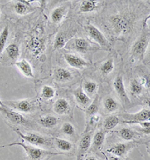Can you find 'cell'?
<instances>
[{
  "mask_svg": "<svg viewBox=\"0 0 150 160\" xmlns=\"http://www.w3.org/2000/svg\"><path fill=\"white\" fill-rule=\"evenodd\" d=\"M12 146L21 147L24 150V151H25L26 158H27V160H49L50 158L53 157V156L59 155L58 152L53 151V150L37 148V147L27 144V143L24 142L22 140L14 141V142L11 143V144L1 146L0 148Z\"/></svg>",
  "mask_w": 150,
  "mask_h": 160,
  "instance_id": "1",
  "label": "cell"
},
{
  "mask_svg": "<svg viewBox=\"0 0 150 160\" xmlns=\"http://www.w3.org/2000/svg\"><path fill=\"white\" fill-rule=\"evenodd\" d=\"M14 132L17 134L22 141L27 144L37 147V148L46 149V150H54L53 144V138L41 135L37 132L23 133L19 128L10 126Z\"/></svg>",
  "mask_w": 150,
  "mask_h": 160,
  "instance_id": "2",
  "label": "cell"
},
{
  "mask_svg": "<svg viewBox=\"0 0 150 160\" xmlns=\"http://www.w3.org/2000/svg\"><path fill=\"white\" fill-rule=\"evenodd\" d=\"M0 113L9 126L18 128V126H21L28 129H32L38 131L37 129H38V127L37 124L33 123L30 120H27L22 113L8 108L6 106H0Z\"/></svg>",
  "mask_w": 150,
  "mask_h": 160,
  "instance_id": "3",
  "label": "cell"
},
{
  "mask_svg": "<svg viewBox=\"0 0 150 160\" xmlns=\"http://www.w3.org/2000/svg\"><path fill=\"white\" fill-rule=\"evenodd\" d=\"M3 105L8 108L14 110L20 113H33L38 109V102L33 98L15 100V101H4Z\"/></svg>",
  "mask_w": 150,
  "mask_h": 160,
  "instance_id": "4",
  "label": "cell"
},
{
  "mask_svg": "<svg viewBox=\"0 0 150 160\" xmlns=\"http://www.w3.org/2000/svg\"><path fill=\"white\" fill-rule=\"evenodd\" d=\"M121 119V123L126 125H138L140 122L148 121L150 118L149 108H143L136 113H119L117 114Z\"/></svg>",
  "mask_w": 150,
  "mask_h": 160,
  "instance_id": "5",
  "label": "cell"
},
{
  "mask_svg": "<svg viewBox=\"0 0 150 160\" xmlns=\"http://www.w3.org/2000/svg\"><path fill=\"white\" fill-rule=\"evenodd\" d=\"M139 144H142L140 142H138V141H129V142L122 141V142L112 144L105 150V152L107 154H110V155L126 159V158H128V155L129 152L133 149L137 148Z\"/></svg>",
  "mask_w": 150,
  "mask_h": 160,
  "instance_id": "6",
  "label": "cell"
},
{
  "mask_svg": "<svg viewBox=\"0 0 150 160\" xmlns=\"http://www.w3.org/2000/svg\"><path fill=\"white\" fill-rule=\"evenodd\" d=\"M111 132L116 133L119 138L121 139L124 142H129V141H138L142 144H146L143 141L145 135H143L138 129L130 127H123L118 130H113Z\"/></svg>",
  "mask_w": 150,
  "mask_h": 160,
  "instance_id": "7",
  "label": "cell"
},
{
  "mask_svg": "<svg viewBox=\"0 0 150 160\" xmlns=\"http://www.w3.org/2000/svg\"><path fill=\"white\" fill-rule=\"evenodd\" d=\"M53 138V148L59 155H66L71 156L77 150L76 146L73 141L62 137H52Z\"/></svg>",
  "mask_w": 150,
  "mask_h": 160,
  "instance_id": "8",
  "label": "cell"
},
{
  "mask_svg": "<svg viewBox=\"0 0 150 160\" xmlns=\"http://www.w3.org/2000/svg\"><path fill=\"white\" fill-rule=\"evenodd\" d=\"M113 87L119 98L122 102V105L124 107L129 108L131 105V102L129 97L128 92L126 90L125 83H124V78L122 74H119L115 78L113 81Z\"/></svg>",
  "mask_w": 150,
  "mask_h": 160,
  "instance_id": "9",
  "label": "cell"
},
{
  "mask_svg": "<svg viewBox=\"0 0 150 160\" xmlns=\"http://www.w3.org/2000/svg\"><path fill=\"white\" fill-rule=\"evenodd\" d=\"M110 27L116 35H125L130 29V21L123 15H114L110 20Z\"/></svg>",
  "mask_w": 150,
  "mask_h": 160,
  "instance_id": "10",
  "label": "cell"
},
{
  "mask_svg": "<svg viewBox=\"0 0 150 160\" xmlns=\"http://www.w3.org/2000/svg\"><path fill=\"white\" fill-rule=\"evenodd\" d=\"M84 29L89 36L91 38L94 42H95L101 47L105 48H110V43L104 35L101 32L100 29H98L93 24L88 23L84 27Z\"/></svg>",
  "mask_w": 150,
  "mask_h": 160,
  "instance_id": "11",
  "label": "cell"
},
{
  "mask_svg": "<svg viewBox=\"0 0 150 160\" xmlns=\"http://www.w3.org/2000/svg\"><path fill=\"white\" fill-rule=\"evenodd\" d=\"M149 34H146V33H144L140 37V38L137 40L131 49V53L134 59H138L140 60L143 59L147 47L149 45Z\"/></svg>",
  "mask_w": 150,
  "mask_h": 160,
  "instance_id": "12",
  "label": "cell"
},
{
  "mask_svg": "<svg viewBox=\"0 0 150 160\" xmlns=\"http://www.w3.org/2000/svg\"><path fill=\"white\" fill-rule=\"evenodd\" d=\"M94 130L92 131L83 132L80 138L78 145L77 148V155L83 157L86 153H88L92 147V136H93Z\"/></svg>",
  "mask_w": 150,
  "mask_h": 160,
  "instance_id": "13",
  "label": "cell"
},
{
  "mask_svg": "<svg viewBox=\"0 0 150 160\" xmlns=\"http://www.w3.org/2000/svg\"><path fill=\"white\" fill-rule=\"evenodd\" d=\"M107 134V132L101 128L100 129L96 130L92 136V147L89 152H94L96 154H101L103 152V148L104 147Z\"/></svg>",
  "mask_w": 150,
  "mask_h": 160,
  "instance_id": "14",
  "label": "cell"
},
{
  "mask_svg": "<svg viewBox=\"0 0 150 160\" xmlns=\"http://www.w3.org/2000/svg\"><path fill=\"white\" fill-rule=\"evenodd\" d=\"M72 107L71 102L65 97L57 98L53 104V111L58 116H66L72 113Z\"/></svg>",
  "mask_w": 150,
  "mask_h": 160,
  "instance_id": "15",
  "label": "cell"
},
{
  "mask_svg": "<svg viewBox=\"0 0 150 160\" xmlns=\"http://www.w3.org/2000/svg\"><path fill=\"white\" fill-rule=\"evenodd\" d=\"M103 111L106 114H111L119 111L121 105L116 98L107 95L102 99Z\"/></svg>",
  "mask_w": 150,
  "mask_h": 160,
  "instance_id": "16",
  "label": "cell"
},
{
  "mask_svg": "<svg viewBox=\"0 0 150 160\" xmlns=\"http://www.w3.org/2000/svg\"><path fill=\"white\" fill-rule=\"evenodd\" d=\"M64 59L65 62L71 66L72 68H77V69H82L85 67L90 66V62H87L82 57L79 56L74 54L71 53H64Z\"/></svg>",
  "mask_w": 150,
  "mask_h": 160,
  "instance_id": "17",
  "label": "cell"
},
{
  "mask_svg": "<svg viewBox=\"0 0 150 160\" xmlns=\"http://www.w3.org/2000/svg\"><path fill=\"white\" fill-rule=\"evenodd\" d=\"M68 49L74 50L80 53H85L91 50V44L86 38H77L73 39L67 44Z\"/></svg>",
  "mask_w": 150,
  "mask_h": 160,
  "instance_id": "18",
  "label": "cell"
},
{
  "mask_svg": "<svg viewBox=\"0 0 150 160\" xmlns=\"http://www.w3.org/2000/svg\"><path fill=\"white\" fill-rule=\"evenodd\" d=\"M53 80L59 83H66L73 80L74 74L70 70L64 68H56L53 71Z\"/></svg>",
  "mask_w": 150,
  "mask_h": 160,
  "instance_id": "19",
  "label": "cell"
},
{
  "mask_svg": "<svg viewBox=\"0 0 150 160\" xmlns=\"http://www.w3.org/2000/svg\"><path fill=\"white\" fill-rule=\"evenodd\" d=\"M72 94L75 97L77 105H79L80 107L86 109L92 102V98L83 90L81 86L74 90Z\"/></svg>",
  "mask_w": 150,
  "mask_h": 160,
  "instance_id": "20",
  "label": "cell"
},
{
  "mask_svg": "<svg viewBox=\"0 0 150 160\" xmlns=\"http://www.w3.org/2000/svg\"><path fill=\"white\" fill-rule=\"evenodd\" d=\"M59 118L52 114H46L37 119V124L46 129H52L59 124Z\"/></svg>",
  "mask_w": 150,
  "mask_h": 160,
  "instance_id": "21",
  "label": "cell"
},
{
  "mask_svg": "<svg viewBox=\"0 0 150 160\" xmlns=\"http://www.w3.org/2000/svg\"><path fill=\"white\" fill-rule=\"evenodd\" d=\"M14 65L17 67L19 72L28 78H33L35 77L34 70L30 62L26 59H22L14 62Z\"/></svg>",
  "mask_w": 150,
  "mask_h": 160,
  "instance_id": "22",
  "label": "cell"
},
{
  "mask_svg": "<svg viewBox=\"0 0 150 160\" xmlns=\"http://www.w3.org/2000/svg\"><path fill=\"white\" fill-rule=\"evenodd\" d=\"M33 9L34 8H33L32 5L29 4V1H25V0L17 1L14 5V12L20 16L27 15V14L32 12Z\"/></svg>",
  "mask_w": 150,
  "mask_h": 160,
  "instance_id": "23",
  "label": "cell"
},
{
  "mask_svg": "<svg viewBox=\"0 0 150 160\" xmlns=\"http://www.w3.org/2000/svg\"><path fill=\"white\" fill-rule=\"evenodd\" d=\"M121 123V119L118 115H109L102 121V128L101 129L107 132H112L119 124Z\"/></svg>",
  "mask_w": 150,
  "mask_h": 160,
  "instance_id": "24",
  "label": "cell"
},
{
  "mask_svg": "<svg viewBox=\"0 0 150 160\" xmlns=\"http://www.w3.org/2000/svg\"><path fill=\"white\" fill-rule=\"evenodd\" d=\"M68 8L65 5H61L52 11L51 14V19L53 23L59 24L62 23L67 14Z\"/></svg>",
  "mask_w": 150,
  "mask_h": 160,
  "instance_id": "25",
  "label": "cell"
},
{
  "mask_svg": "<svg viewBox=\"0 0 150 160\" xmlns=\"http://www.w3.org/2000/svg\"><path fill=\"white\" fill-rule=\"evenodd\" d=\"M59 132L64 135L65 137L68 138H75L77 137V130L76 126L71 122H65L61 126Z\"/></svg>",
  "mask_w": 150,
  "mask_h": 160,
  "instance_id": "26",
  "label": "cell"
},
{
  "mask_svg": "<svg viewBox=\"0 0 150 160\" xmlns=\"http://www.w3.org/2000/svg\"><path fill=\"white\" fill-rule=\"evenodd\" d=\"M40 98L44 101H51L56 96V90L50 84L43 85L41 88Z\"/></svg>",
  "mask_w": 150,
  "mask_h": 160,
  "instance_id": "27",
  "label": "cell"
},
{
  "mask_svg": "<svg viewBox=\"0 0 150 160\" xmlns=\"http://www.w3.org/2000/svg\"><path fill=\"white\" fill-rule=\"evenodd\" d=\"M83 90L91 98V96L97 95L98 90H99V83L96 81H92V80H88V81H84L81 85Z\"/></svg>",
  "mask_w": 150,
  "mask_h": 160,
  "instance_id": "28",
  "label": "cell"
},
{
  "mask_svg": "<svg viewBox=\"0 0 150 160\" xmlns=\"http://www.w3.org/2000/svg\"><path fill=\"white\" fill-rule=\"evenodd\" d=\"M144 90L145 89L139 83L137 78H133V79L131 80L128 87V92L131 94V96H132L133 97L135 98L140 97L143 93Z\"/></svg>",
  "mask_w": 150,
  "mask_h": 160,
  "instance_id": "29",
  "label": "cell"
},
{
  "mask_svg": "<svg viewBox=\"0 0 150 160\" xmlns=\"http://www.w3.org/2000/svg\"><path fill=\"white\" fill-rule=\"evenodd\" d=\"M5 53L8 56V59H10L14 62H16L17 61H18L20 56L19 46L15 43L8 44L6 48H5Z\"/></svg>",
  "mask_w": 150,
  "mask_h": 160,
  "instance_id": "30",
  "label": "cell"
},
{
  "mask_svg": "<svg viewBox=\"0 0 150 160\" xmlns=\"http://www.w3.org/2000/svg\"><path fill=\"white\" fill-rule=\"evenodd\" d=\"M100 4L99 1H92V0H83L80 5V13H90L95 11Z\"/></svg>",
  "mask_w": 150,
  "mask_h": 160,
  "instance_id": "31",
  "label": "cell"
},
{
  "mask_svg": "<svg viewBox=\"0 0 150 160\" xmlns=\"http://www.w3.org/2000/svg\"><path fill=\"white\" fill-rule=\"evenodd\" d=\"M101 120H102V117L99 113L92 115L88 120H86V128L84 132L95 130V128L101 122Z\"/></svg>",
  "mask_w": 150,
  "mask_h": 160,
  "instance_id": "32",
  "label": "cell"
},
{
  "mask_svg": "<svg viewBox=\"0 0 150 160\" xmlns=\"http://www.w3.org/2000/svg\"><path fill=\"white\" fill-rule=\"evenodd\" d=\"M85 117L86 120H88L90 117L92 115L98 113L99 111V96H96L93 102H91L90 105L85 109Z\"/></svg>",
  "mask_w": 150,
  "mask_h": 160,
  "instance_id": "33",
  "label": "cell"
},
{
  "mask_svg": "<svg viewBox=\"0 0 150 160\" xmlns=\"http://www.w3.org/2000/svg\"><path fill=\"white\" fill-rule=\"evenodd\" d=\"M115 68L114 60L113 58H109L105 60L100 66V71L104 76L109 75L114 72Z\"/></svg>",
  "mask_w": 150,
  "mask_h": 160,
  "instance_id": "34",
  "label": "cell"
},
{
  "mask_svg": "<svg viewBox=\"0 0 150 160\" xmlns=\"http://www.w3.org/2000/svg\"><path fill=\"white\" fill-rule=\"evenodd\" d=\"M9 35H10L9 28L8 26H6L0 32V56L2 55V52L6 48L7 43H8L9 38Z\"/></svg>",
  "mask_w": 150,
  "mask_h": 160,
  "instance_id": "35",
  "label": "cell"
},
{
  "mask_svg": "<svg viewBox=\"0 0 150 160\" xmlns=\"http://www.w3.org/2000/svg\"><path fill=\"white\" fill-rule=\"evenodd\" d=\"M68 37L65 33H59L56 36L53 42V48L55 49H62L66 45Z\"/></svg>",
  "mask_w": 150,
  "mask_h": 160,
  "instance_id": "36",
  "label": "cell"
},
{
  "mask_svg": "<svg viewBox=\"0 0 150 160\" xmlns=\"http://www.w3.org/2000/svg\"><path fill=\"white\" fill-rule=\"evenodd\" d=\"M29 48L32 53H34L35 54H38L42 51L44 48L43 42H41L38 38H33L29 43Z\"/></svg>",
  "mask_w": 150,
  "mask_h": 160,
  "instance_id": "37",
  "label": "cell"
},
{
  "mask_svg": "<svg viewBox=\"0 0 150 160\" xmlns=\"http://www.w3.org/2000/svg\"><path fill=\"white\" fill-rule=\"evenodd\" d=\"M99 155L100 154H96V153H94V152H89L88 153H86V155L83 156V160H105L103 152H102V156H101V157H99Z\"/></svg>",
  "mask_w": 150,
  "mask_h": 160,
  "instance_id": "38",
  "label": "cell"
},
{
  "mask_svg": "<svg viewBox=\"0 0 150 160\" xmlns=\"http://www.w3.org/2000/svg\"><path fill=\"white\" fill-rule=\"evenodd\" d=\"M137 80L139 81V83L142 85V87L146 90H149V76L143 75L137 78Z\"/></svg>",
  "mask_w": 150,
  "mask_h": 160,
  "instance_id": "39",
  "label": "cell"
},
{
  "mask_svg": "<svg viewBox=\"0 0 150 160\" xmlns=\"http://www.w3.org/2000/svg\"><path fill=\"white\" fill-rule=\"evenodd\" d=\"M106 157L107 160H126V159H123V158L118 157V156L110 155V154H106Z\"/></svg>",
  "mask_w": 150,
  "mask_h": 160,
  "instance_id": "40",
  "label": "cell"
},
{
  "mask_svg": "<svg viewBox=\"0 0 150 160\" xmlns=\"http://www.w3.org/2000/svg\"><path fill=\"white\" fill-rule=\"evenodd\" d=\"M36 34H39V33L43 32V29H42V27H38L37 28H36Z\"/></svg>",
  "mask_w": 150,
  "mask_h": 160,
  "instance_id": "41",
  "label": "cell"
},
{
  "mask_svg": "<svg viewBox=\"0 0 150 160\" xmlns=\"http://www.w3.org/2000/svg\"><path fill=\"white\" fill-rule=\"evenodd\" d=\"M83 157H82V156L77 155V160H83Z\"/></svg>",
  "mask_w": 150,
  "mask_h": 160,
  "instance_id": "42",
  "label": "cell"
},
{
  "mask_svg": "<svg viewBox=\"0 0 150 160\" xmlns=\"http://www.w3.org/2000/svg\"><path fill=\"white\" fill-rule=\"evenodd\" d=\"M0 106H4V105H3V102L1 99H0Z\"/></svg>",
  "mask_w": 150,
  "mask_h": 160,
  "instance_id": "43",
  "label": "cell"
},
{
  "mask_svg": "<svg viewBox=\"0 0 150 160\" xmlns=\"http://www.w3.org/2000/svg\"><path fill=\"white\" fill-rule=\"evenodd\" d=\"M103 153H104V159H105V160H107V157H106V154H105V152H103Z\"/></svg>",
  "mask_w": 150,
  "mask_h": 160,
  "instance_id": "44",
  "label": "cell"
},
{
  "mask_svg": "<svg viewBox=\"0 0 150 160\" xmlns=\"http://www.w3.org/2000/svg\"><path fill=\"white\" fill-rule=\"evenodd\" d=\"M126 160H131V159H130V158L128 157V158H126Z\"/></svg>",
  "mask_w": 150,
  "mask_h": 160,
  "instance_id": "45",
  "label": "cell"
},
{
  "mask_svg": "<svg viewBox=\"0 0 150 160\" xmlns=\"http://www.w3.org/2000/svg\"><path fill=\"white\" fill-rule=\"evenodd\" d=\"M0 17H1V11H0Z\"/></svg>",
  "mask_w": 150,
  "mask_h": 160,
  "instance_id": "46",
  "label": "cell"
}]
</instances>
